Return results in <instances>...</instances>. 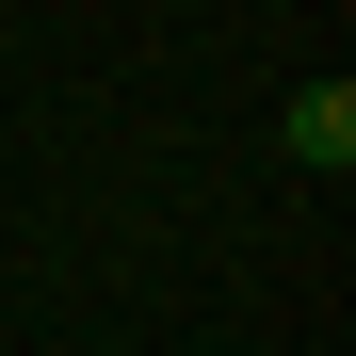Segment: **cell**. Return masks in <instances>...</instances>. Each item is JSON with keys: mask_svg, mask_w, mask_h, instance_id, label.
<instances>
[{"mask_svg": "<svg viewBox=\"0 0 356 356\" xmlns=\"http://www.w3.org/2000/svg\"><path fill=\"white\" fill-rule=\"evenodd\" d=\"M275 146H291V162H308V178H340V162H356V81L324 65L308 97H291V113H275Z\"/></svg>", "mask_w": 356, "mask_h": 356, "instance_id": "cell-1", "label": "cell"}]
</instances>
